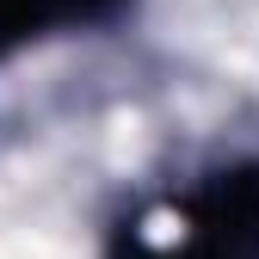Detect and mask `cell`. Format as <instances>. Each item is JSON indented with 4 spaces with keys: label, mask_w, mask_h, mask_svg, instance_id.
Returning <instances> with one entry per match:
<instances>
[{
    "label": "cell",
    "mask_w": 259,
    "mask_h": 259,
    "mask_svg": "<svg viewBox=\"0 0 259 259\" xmlns=\"http://www.w3.org/2000/svg\"><path fill=\"white\" fill-rule=\"evenodd\" d=\"M154 259H259V173H235L185 210L179 247Z\"/></svg>",
    "instance_id": "1"
}]
</instances>
